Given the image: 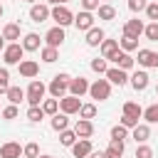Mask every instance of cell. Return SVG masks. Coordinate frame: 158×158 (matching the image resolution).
Listing matches in <instances>:
<instances>
[{
	"instance_id": "obj_1",
	"label": "cell",
	"mask_w": 158,
	"mask_h": 158,
	"mask_svg": "<svg viewBox=\"0 0 158 158\" xmlns=\"http://www.w3.org/2000/svg\"><path fill=\"white\" fill-rule=\"evenodd\" d=\"M69 81H72V77L67 74V72H59V74H54V79L49 81V94L54 96V99H62V96H67L69 94Z\"/></svg>"
},
{
	"instance_id": "obj_2",
	"label": "cell",
	"mask_w": 158,
	"mask_h": 158,
	"mask_svg": "<svg viewBox=\"0 0 158 158\" xmlns=\"http://www.w3.org/2000/svg\"><path fill=\"white\" fill-rule=\"evenodd\" d=\"M44 94H47V86L40 81V79H32L30 81V86H27V104L30 106H40L42 101H44Z\"/></svg>"
},
{
	"instance_id": "obj_3",
	"label": "cell",
	"mask_w": 158,
	"mask_h": 158,
	"mask_svg": "<svg viewBox=\"0 0 158 158\" xmlns=\"http://www.w3.org/2000/svg\"><path fill=\"white\" fill-rule=\"evenodd\" d=\"M22 57H25V47H22L20 42H10V44H5V49H2V59H5L7 67H10V64H20Z\"/></svg>"
},
{
	"instance_id": "obj_4",
	"label": "cell",
	"mask_w": 158,
	"mask_h": 158,
	"mask_svg": "<svg viewBox=\"0 0 158 158\" xmlns=\"http://www.w3.org/2000/svg\"><path fill=\"white\" fill-rule=\"evenodd\" d=\"M89 96L96 101H106L111 96V81L109 79H96L94 84H89Z\"/></svg>"
},
{
	"instance_id": "obj_5",
	"label": "cell",
	"mask_w": 158,
	"mask_h": 158,
	"mask_svg": "<svg viewBox=\"0 0 158 158\" xmlns=\"http://www.w3.org/2000/svg\"><path fill=\"white\" fill-rule=\"evenodd\" d=\"M52 20H54L59 27H67V25H74V12H72L67 5H54V7H52Z\"/></svg>"
},
{
	"instance_id": "obj_6",
	"label": "cell",
	"mask_w": 158,
	"mask_h": 158,
	"mask_svg": "<svg viewBox=\"0 0 158 158\" xmlns=\"http://www.w3.org/2000/svg\"><path fill=\"white\" fill-rule=\"evenodd\" d=\"M136 62L143 69H158V52H153V49H138Z\"/></svg>"
},
{
	"instance_id": "obj_7",
	"label": "cell",
	"mask_w": 158,
	"mask_h": 158,
	"mask_svg": "<svg viewBox=\"0 0 158 158\" xmlns=\"http://www.w3.org/2000/svg\"><path fill=\"white\" fill-rule=\"evenodd\" d=\"M52 17V7L49 5H42V2H35L32 7H30V20L32 22H44V20H49Z\"/></svg>"
},
{
	"instance_id": "obj_8",
	"label": "cell",
	"mask_w": 158,
	"mask_h": 158,
	"mask_svg": "<svg viewBox=\"0 0 158 158\" xmlns=\"http://www.w3.org/2000/svg\"><path fill=\"white\" fill-rule=\"evenodd\" d=\"M59 109L64 111V114H79V109H81V101H79V96H74V94H67V96H62L59 99Z\"/></svg>"
},
{
	"instance_id": "obj_9",
	"label": "cell",
	"mask_w": 158,
	"mask_h": 158,
	"mask_svg": "<svg viewBox=\"0 0 158 158\" xmlns=\"http://www.w3.org/2000/svg\"><path fill=\"white\" fill-rule=\"evenodd\" d=\"M74 25H77V30L89 32V30L94 27V15H91L89 10H79V12L74 15Z\"/></svg>"
},
{
	"instance_id": "obj_10",
	"label": "cell",
	"mask_w": 158,
	"mask_h": 158,
	"mask_svg": "<svg viewBox=\"0 0 158 158\" xmlns=\"http://www.w3.org/2000/svg\"><path fill=\"white\" fill-rule=\"evenodd\" d=\"M106 79H109L111 84H116V86L128 84V74H126V69H121V67H109V69H106Z\"/></svg>"
},
{
	"instance_id": "obj_11",
	"label": "cell",
	"mask_w": 158,
	"mask_h": 158,
	"mask_svg": "<svg viewBox=\"0 0 158 158\" xmlns=\"http://www.w3.org/2000/svg\"><path fill=\"white\" fill-rule=\"evenodd\" d=\"M44 42H47V47H62V42H64V27H52V30H47V35H44Z\"/></svg>"
},
{
	"instance_id": "obj_12",
	"label": "cell",
	"mask_w": 158,
	"mask_h": 158,
	"mask_svg": "<svg viewBox=\"0 0 158 158\" xmlns=\"http://www.w3.org/2000/svg\"><path fill=\"white\" fill-rule=\"evenodd\" d=\"M111 62L116 64V67H121V69H133V64H136V59L131 57V52H123V49H118L114 57H111Z\"/></svg>"
},
{
	"instance_id": "obj_13",
	"label": "cell",
	"mask_w": 158,
	"mask_h": 158,
	"mask_svg": "<svg viewBox=\"0 0 158 158\" xmlns=\"http://www.w3.org/2000/svg\"><path fill=\"white\" fill-rule=\"evenodd\" d=\"M17 67H20V74H22L25 79H35V77L40 74V64H37L35 59H22Z\"/></svg>"
},
{
	"instance_id": "obj_14",
	"label": "cell",
	"mask_w": 158,
	"mask_h": 158,
	"mask_svg": "<svg viewBox=\"0 0 158 158\" xmlns=\"http://www.w3.org/2000/svg\"><path fill=\"white\" fill-rule=\"evenodd\" d=\"M89 91V81L84 79V77H72V81H69V94H74V96H84Z\"/></svg>"
},
{
	"instance_id": "obj_15",
	"label": "cell",
	"mask_w": 158,
	"mask_h": 158,
	"mask_svg": "<svg viewBox=\"0 0 158 158\" xmlns=\"http://www.w3.org/2000/svg\"><path fill=\"white\" fill-rule=\"evenodd\" d=\"M91 151H94V148H91V141H89V138H77V143L72 146V156H74V158H86Z\"/></svg>"
},
{
	"instance_id": "obj_16",
	"label": "cell",
	"mask_w": 158,
	"mask_h": 158,
	"mask_svg": "<svg viewBox=\"0 0 158 158\" xmlns=\"http://www.w3.org/2000/svg\"><path fill=\"white\" fill-rule=\"evenodd\" d=\"M22 156V146L17 141H7L0 146V158H20Z\"/></svg>"
},
{
	"instance_id": "obj_17",
	"label": "cell",
	"mask_w": 158,
	"mask_h": 158,
	"mask_svg": "<svg viewBox=\"0 0 158 158\" xmlns=\"http://www.w3.org/2000/svg\"><path fill=\"white\" fill-rule=\"evenodd\" d=\"M148 74L143 72V69H138V72H133L131 77H128V81H131V86L136 89V91H143V89H148Z\"/></svg>"
},
{
	"instance_id": "obj_18",
	"label": "cell",
	"mask_w": 158,
	"mask_h": 158,
	"mask_svg": "<svg viewBox=\"0 0 158 158\" xmlns=\"http://www.w3.org/2000/svg\"><path fill=\"white\" fill-rule=\"evenodd\" d=\"M74 133H77L79 138H91V133H94L91 118H79V121L74 123Z\"/></svg>"
},
{
	"instance_id": "obj_19",
	"label": "cell",
	"mask_w": 158,
	"mask_h": 158,
	"mask_svg": "<svg viewBox=\"0 0 158 158\" xmlns=\"http://www.w3.org/2000/svg\"><path fill=\"white\" fill-rule=\"evenodd\" d=\"M143 30H146V25L141 20H126L123 22V35H128V37H141Z\"/></svg>"
},
{
	"instance_id": "obj_20",
	"label": "cell",
	"mask_w": 158,
	"mask_h": 158,
	"mask_svg": "<svg viewBox=\"0 0 158 158\" xmlns=\"http://www.w3.org/2000/svg\"><path fill=\"white\" fill-rule=\"evenodd\" d=\"M104 40H106V35H104L101 27H91V30L86 32V44H89V47H99Z\"/></svg>"
},
{
	"instance_id": "obj_21",
	"label": "cell",
	"mask_w": 158,
	"mask_h": 158,
	"mask_svg": "<svg viewBox=\"0 0 158 158\" xmlns=\"http://www.w3.org/2000/svg\"><path fill=\"white\" fill-rule=\"evenodd\" d=\"M99 49H101V57H106V59H111L121 47H118V40H104L101 44H99Z\"/></svg>"
},
{
	"instance_id": "obj_22",
	"label": "cell",
	"mask_w": 158,
	"mask_h": 158,
	"mask_svg": "<svg viewBox=\"0 0 158 158\" xmlns=\"http://www.w3.org/2000/svg\"><path fill=\"white\" fill-rule=\"evenodd\" d=\"M123 148H126V146H123V141L111 138V141H109V148H106L104 153H106V158H121V156H123Z\"/></svg>"
},
{
	"instance_id": "obj_23",
	"label": "cell",
	"mask_w": 158,
	"mask_h": 158,
	"mask_svg": "<svg viewBox=\"0 0 158 158\" xmlns=\"http://www.w3.org/2000/svg\"><path fill=\"white\" fill-rule=\"evenodd\" d=\"M2 40L17 42V40H20V25H17V22H7V25L2 27Z\"/></svg>"
},
{
	"instance_id": "obj_24",
	"label": "cell",
	"mask_w": 158,
	"mask_h": 158,
	"mask_svg": "<svg viewBox=\"0 0 158 158\" xmlns=\"http://www.w3.org/2000/svg\"><path fill=\"white\" fill-rule=\"evenodd\" d=\"M22 47H25V52H37L40 49V35L37 32H27L25 40H22Z\"/></svg>"
},
{
	"instance_id": "obj_25",
	"label": "cell",
	"mask_w": 158,
	"mask_h": 158,
	"mask_svg": "<svg viewBox=\"0 0 158 158\" xmlns=\"http://www.w3.org/2000/svg\"><path fill=\"white\" fill-rule=\"evenodd\" d=\"M133 131V141L136 143H146L148 138H151V128H148V123H138L136 128H131Z\"/></svg>"
},
{
	"instance_id": "obj_26",
	"label": "cell",
	"mask_w": 158,
	"mask_h": 158,
	"mask_svg": "<svg viewBox=\"0 0 158 158\" xmlns=\"http://www.w3.org/2000/svg\"><path fill=\"white\" fill-rule=\"evenodd\" d=\"M5 96H7V101H10V104H20V101H25V99H27V91H22L20 86H10Z\"/></svg>"
},
{
	"instance_id": "obj_27",
	"label": "cell",
	"mask_w": 158,
	"mask_h": 158,
	"mask_svg": "<svg viewBox=\"0 0 158 158\" xmlns=\"http://www.w3.org/2000/svg\"><path fill=\"white\" fill-rule=\"evenodd\" d=\"M52 128L54 131H64V128H69V114H54L52 116Z\"/></svg>"
},
{
	"instance_id": "obj_28",
	"label": "cell",
	"mask_w": 158,
	"mask_h": 158,
	"mask_svg": "<svg viewBox=\"0 0 158 158\" xmlns=\"http://www.w3.org/2000/svg\"><path fill=\"white\" fill-rule=\"evenodd\" d=\"M118 47H121L123 52H136V49H138V37H128V35H123V37L118 40Z\"/></svg>"
},
{
	"instance_id": "obj_29",
	"label": "cell",
	"mask_w": 158,
	"mask_h": 158,
	"mask_svg": "<svg viewBox=\"0 0 158 158\" xmlns=\"http://www.w3.org/2000/svg\"><path fill=\"white\" fill-rule=\"evenodd\" d=\"M77 138H79V136L74 133V128H72V131H69V128L59 131V143H62V146H67V148H72V146L77 143Z\"/></svg>"
},
{
	"instance_id": "obj_30",
	"label": "cell",
	"mask_w": 158,
	"mask_h": 158,
	"mask_svg": "<svg viewBox=\"0 0 158 158\" xmlns=\"http://www.w3.org/2000/svg\"><path fill=\"white\" fill-rule=\"evenodd\" d=\"M96 15H99V20H114L116 17V7L114 5H99V10H96Z\"/></svg>"
},
{
	"instance_id": "obj_31",
	"label": "cell",
	"mask_w": 158,
	"mask_h": 158,
	"mask_svg": "<svg viewBox=\"0 0 158 158\" xmlns=\"http://www.w3.org/2000/svg\"><path fill=\"white\" fill-rule=\"evenodd\" d=\"M42 109H44V114L47 116H54V114H59V99H44L42 101Z\"/></svg>"
},
{
	"instance_id": "obj_32",
	"label": "cell",
	"mask_w": 158,
	"mask_h": 158,
	"mask_svg": "<svg viewBox=\"0 0 158 158\" xmlns=\"http://www.w3.org/2000/svg\"><path fill=\"white\" fill-rule=\"evenodd\" d=\"M123 114H126V116H133V118H141V116H143V109H141L136 101H126V104H123Z\"/></svg>"
},
{
	"instance_id": "obj_33",
	"label": "cell",
	"mask_w": 158,
	"mask_h": 158,
	"mask_svg": "<svg viewBox=\"0 0 158 158\" xmlns=\"http://www.w3.org/2000/svg\"><path fill=\"white\" fill-rule=\"evenodd\" d=\"M143 118L146 123H158V104H151L143 109Z\"/></svg>"
},
{
	"instance_id": "obj_34",
	"label": "cell",
	"mask_w": 158,
	"mask_h": 158,
	"mask_svg": "<svg viewBox=\"0 0 158 158\" xmlns=\"http://www.w3.org/2000/svg\"><path fill=\"white\" fill-rule=\"evenodd\" d=\"M40 57H42V62L52 64V62H57V59H59V52H57V47H44Z\"/></svg>"
},
{
	"instance_id": "obj_35",
	"label": "cell",
	"mask_w": 158,
	"mask_h": 158,
	"mask_svg": "<svg viewBox=\"0 0 158 158\" xmlns=\"http://www.w3.org/2000/svg\"><path fill=\"white\" fill-rule=\"evenodd\" d=\"M44 116H47V114H44V109H42V106H30V109H27V118H30L32 123L42 121Z\"/></svg>"
},
{
	"instance_id": "obj_36",
	"label": "cell",
	"mask_w": 158,
	"mask_h": 158,
	"mask_svg": "<svg viewBox=\"0 0 158 158\" xmlns=\"http://www.w3.org/2000/svg\"><path fill=\"white\" fill-rule=\"evenodd\" d=\"M10 89V72L7 67H0V94H7Z\"/></svg>"
},
{
	"instance_id": "obj_37",
	"label": "cell",
	"mask_w": 158,
	"mask_h": 158,
	"mask_svg": "<svg viewBox=\"0 0 158 158\" xmlns=\"http://www.w3.org/2000/svg\"><path fill=\"white\" fill-rule=\"evenodd\" d=\"M106 62H109L106 57H101V59L96 57V59H91V69H94L96 74H106V69H109V64H106Z\"/></svg>"
},
{
	"instance_id": "obj_38",
	"label": "cell",
	"mask_w": 158,
	"mask_h": 158,
	"mask_svg": "<svg viewBox=\"0 0 158 158\" xmlns=\"http://www.w3.org/2000/svg\"><path fill=\"white\" fill-rule=\"evenodd\" d=\"M94 116H96V104H81L79 118H94Z\"/></svg>"
},
{
	"instance_id": "obj_39",
	"label": "cell",
	"mask_w": 158,
	"mask_h": 158,
	"mask_svg": "<svg viewBox=\"0 0 158 158\" xmlns=\"http://www.w3.org/2000/svg\"><path fill=\"white\" fill-rule=\"evenodd\" d=\"M143 35H146V40L158 42V22H148V25H146V30H143Z\"/></svg>"
},
{
	"instance_id": "obj_40",
	"label": "cell",
	"mask_w": 158,
	"mask_h": 158,
	"mask_svg": "<svg viewBox=\"0 0 158 158\" xmlns=\"http://www.w3.org/2000/svg\"><path fill=\"white\" fill-rule=\"evenodd\" d=\"M111 138H118V141H126V138H128V128H126V126H121V123H116V126L111 128Z\"/></svg>"
},
{
	"instance_id": "obj_41",
	"label": "cell",
	"mask_w": 158,
	"mask_h": 158,
	"mask_svg": "<svg viewBox=\"0 0 158 158\" xmlns=\"http://www.w3.org/2000/svg\"><path fill=\"white\" fill-rule=\"evenodd\" d=\"M22 156H25V158H37V156H40V146H37V143L22 146Z\"/></svg>"
},
{
	"instance_id": "obj_42",
	"label": "cell",
	"mask_w": 158,
	"mask_h": 158,
	"mask_svg": "<svg viewBox=\"0 0 158 158\" xmlns=\"http://www.w3.org/2000/svg\"><path fill=\"white\" fill-rule=\"evenodd\" d=\"M136 158H153V148L146 146V143H138L136 146Z\"/></svg>"
},
{
	"instance_id": "obj_43",
	"label": "cell",
	"mask_w": 158,
	"mask_h": 158,
	"mask_svg": "<svg viewBox=\"0 0 158 158\" xmlns=\"http://www.w3.org/2000/svg\"><path fill=\"white\" fill-rule=\"evenodd\" d=\"M17 114H20V111H17V104H10V106H5V109H2V118H5V121L17 118Z\"/></svg>"
},
{
	"instance_id": "obj_44",
	"label": "cell",
	"mask_w": 158,
	"mask_h": 158,
	"mask_svg": "<svg viewBox=\"0 0 158 158\" xmlns=\"http://www.w3.org/2000/svg\"><path fill=\"white\" fill-rule=\"evenodd\" d=\"M146 15L151 22H158V2H148L146 5Z\"/></svg>"
},
{
	"instance_id": "obj_45",
	"label": "cell",
	"mask_w": 158,
	"mask_h": 158,
	"mask_svg": "<svg viewBox=\"0 0 158 158\" xmlns=\"http://www.w3.org/2000/svg\"><path fill=\"white\" fill-rule=\"evenodd\" d=\"M146 5H148V0H128L131 12H141V10H146Z\"/></svg>"
},
{
	"instance_id": "obj_46",
	"label": "cell",
	"mask_w": 158,
	"mask_h": 158,
	"mask_svg": "<svg viewBox=\"0 0 158 158\" xmlns=\"http://www.w3.org/2000/svg\"><path fill=\"white\" fill-rule=\"evenodd\" d=\"M118 123H121V126H126V128H136V126H138V118H133V116H126V114H123Z\"/></svg>"
},
{
	"instance_id": "obj_47",
	"label": "cell",
	"mask_w": 158,
	"mask_h": 158,
	"mask_svg": "<svg viewBox=\"0 0 158 158\" xmlns=\"http://www.w3.org/2000/svg\"><path fill=\"white\" fill-rule=\"evenodd\" d=\"M81 10H89V12L99 10V0H81Z\"/></svg>"
},
{
	"instance_id": "obj_48",
	"label": "cell",
	"mask_w": 158,
	"mask_h": 158,
	"mask_svg": "<svg viewBox=\"0 0 158 158\" xmlns=\"http://www.w3.org/2000/svg\"><path fill=\"white\" fill-rule=\"evenodd\" d=\"M86 158H106V153H104V151H91Z\"/></svg>"
},
{
	"instance_id": "obj_49",
	"label": "cell",
	"mask_w": 158,
	"mask_h": 158,
	"mask_svg": "<svg viewBox=\"0 0 158 158\" xmlns=\"http://www.w3.org/2000/svg\"><path fill=\"white\" fill-rule=\"evenodd\" d=\"M5 49V40H2V35H0V52Z\"/></svg>"
},
{
	"instance_id": "obj_50",
	"label": "cell",
	"mask_w": 158,
	"mask_h": 158,
	"mask_svg": "<svg viewBox=\"0 0 158 158\" xmlns=\"http://www.w3.org/2000/svg\"><path fill=\"white\" fill-rule=\"evenodd\" d=\"M47 5H59V0H47Z\"/></svg>"
},
{
	"instance_id": "obj_51",
	"label": "cell",
	"mask_w": 158,
	"mask_h": 158,
	"mask_svg": "<svg viewBox=\"0 0 158 158\" xmlns=\"http://www.w3.org/2000/svg\"><path fill=\"white\" fill-rule=\"evenodd\" d=\"M37 158H54V156H37Z\"/></svg>"
},
{
	"instance_id": "obj_52",
	"label": "cell",
	"mask_w": 158,
	"mask_h": 158,
	"mask_svg": "<svg viewBox=\"0 0 158 158\" xmlns=\"http://www.w3.org/2000/svg\"><path fill=\"white\" fill-rule=\"evenodd\" d=\"M64 2H69V0H59V5H64Z\"/></svg>"
},
{
	"instance_id": "obj_53",
	"label": "cell",
	"mask_w": 158,
	"mask_h": 158,
	"mask_svg": "<svg viewBox=\"0 0 158 158\" xmlns=\"http://www.w3.org/2000/svg\"><path fill=\"white\" fill-rule=\"evenodd\" d=\"M0 17H2V5H0Z\"/></svg>"
},
{
	"instance_id": "obj_54",
	"label": "cell",
	"mask_w": 158,
	"mask_h": 158,
	"mask_svg": "<svg viewBox=\"0 0 158 158\" xmlns=\"http://www.w3.org/2000/svg\"><path fill=\"white\" fill-rule=\"evenodd\" d=\"M25 2H32V5H35V0H25Z\"/></svg>"
},
{
	"instance_id": "obj_55",
	"label": "cell",
	"mask_w": 158,
	"mask_h": 158,
	"mask_svg": "<svg viewBox=\"0 0 158 158\" xmlns=\"http://www.w3.org/2000/svg\"><path fill=\"white\" fill-rule=\"evenodd\" d=\"M156 94H158V86H156Z\"/></svg>"
}]
</instances>
